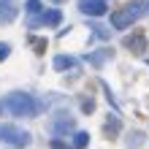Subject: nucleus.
Listing matches in <instances>:
<instances>
[{
	"mask_svg": "<svg viewBox=\"0 0 149 149\" xmlns=\"http://www.w3.org/2000/svg\"><path fill=\"white\" fill-rule=\"evenodd\" d=\"M146 14H149V3L146 0H133V3H127L125 8H119V11L111 14V27L114 30H127L133 22H138Z\"/></svg>",
	"mask_w": 149,
	"mask_h": 149,
	"instance_id": "nucleus-1",
	"label": "nucleus"
},
{
	"mask_svg": "<svg viewBox=\"0 0 149 149\" xmlns=\"http://www.w3.org/2000/svg\"><path fill=\"white\" fill-rule=\"evenodd\" d=\"M3 109L11 111L14 117H36L41 111V103L27 92H11L8 98L3 100Z\"/></svg>",
	"mask_w": 149,
	"mask_h": 149,
	"instance_id": "nucleus-2",
	"label": "nucleus"
},
{
	"mask_svg": "<svg viewBox=\"0 0 149 149\" xmlns=\"http://www.w3.org/2000/svg\"><path fill=\"white\" fill-rule=\"evenodd\" d=\"M0 138H3L6 144H14V146H27L30 144V133L16 125H0Z\"/></svg>",
	"mask_w": 149,
	"mask_h": 149,
	"instance_id": "nucleus-3",
	"label": "nucleus"
},
{
	"mask_svg": "<svg viewBox=\"0 0 149 149\" xmlns=\"http://www.w3.org/2000/svg\"><path fill=\"white\" fill-rule=\"evenodd\" d=\"M46 127H49L52 136H68V133L76 127V119L71 117V114H54V117L49 119Z\"/></svg>",
	"mask_w": 149,
	"mask_h": 149,
	"instance_id": "nucleus-4",
	"label": "nucleus"
},
{
	"mask_svg": "<svg viewBox=\"0 0 149 149\" xmlns=\"http://www.w3.org/2000/svg\"><path fill=\"white\" fill-rule=\"evenodd\" d=\"M122 46L130 49L133 54H144V52H146V36H144V33H133V36H125V38H122Z\"/></svg>",
	"mask_w": 149,
	"mask_h": 149,
	"instance_id": "nucleus-5",
	"label": "nucleus"
},
{
	"mask_svg": "<svg viewBox=\"0 0 149 149\" xmlns=\"http://www.w3.org/2000/svg\"><path fill=\"white\" fill-rule=\"evenodd\" d=\"M79 8H81V14H87V16H103L106 14V0H81Z\"/></svg>",
	"mask_w": 149,
	"mask_h": 149,
	"instance_id": "nucleus-6",
	"label": "nucleus"
},
{
	"mask_svg": "<svg viewBox=\"0 0 149 149\" xmlns=\"http://www.w3.org/2000/svg\"><path fill=\"white\" fill-rule=\"evenodd\" d=\"M52 65H54V71H68V68H71V71H79V60L71 57V54H57Z\"/></svg>",
	"mask_w": 149,
	"mask_h": 149,
	"instance_id": "nucleus-7",
	"label": "nucleus"
},
{
	"mask_svg": "<svg viewBox=\"0 0 149 149\" xmlns=\"http://www.w3.org/2000/svg\"><path fill=\"white\" fill-rule=\"evenodd\" d=\"M16 6L11 3V0H0V24H8V22H14L16 19Z\"/></svg>",
	"mask_w": 149,
	"mask_h": 149,
	"instance_id": "nucleus-8",
	"label": "nucleus"
},
{
	"mask_svg": "<svg viewBox=\"0 0 149 149\" xmlns=\"http://www.w3.org/2000/svg\"><path fill=\"white\" fill-rule=\"evenodd\" d=\"M109 57H111V49H98V52H92V54H87V63L95 65V68H100Z\"/></svg>",
	"mask_w": 149,
	"mask_h": 149,
	"instance_id": "nucleus-9",
	"label": "nucleus"
},
{
	"mask_svg": "<svg viewBox=\"0 0 149 149\" xmlns=\"http://www.w3.org/2000/svg\"><path fill=\"white\" fill-rule=\"evenodd\" d=\"M49 24V27H57V24L60 22H63V14H60L57 11V8H52V11H43V16H41V19H38V24Z\"/></svg>",
	"mask_w": 149,
	"mask_h": 149,
	"instance_id": "nucleus-10",
	"label": "nucleus"
},
{
	"mask_svg": "<svg viewBox=\"0 0 149 149\" xmlns=\"http://www.w3.org/2000/svg\"><path fill=\"white\" fill-rule=\"evenodd\" d=\"M119 127H122L119 117H109V119H106V125H103V133H106V136H117V133H119Z\"/></svg>",
	"mask_w": 149,
	"mask_h": 149,
	"instance_id": "nucleus-11",
	"label": "nucleus"
},
{
	"mask_svg": "<svg viewBox=\"0 0 149 149\" xmlns=\"http://www.w3.org/2000/svg\"><path fill=\"white\" fill-rule=\"evenodd\" d=\"M87 144H90V133H84V130H79V133L73 136V149H81V146H87Z\"/></svg>",
	"mask_w": 149,
	"mask_h": 149,
	"instance_id": "nucleus-12",
	"label": "nucleus"
},
{
	"mask_svg": "<svg viewBox=\"0 0 149 149\" xmlns=\"http://www.w3.org/2000/svg\"><path fill=\"white\" fill-rule=\"evenodd\" d=\"M144 146V133H130L127 136V149H141Z\"/></svg>",
	"mask_w": 149,
	"mask_h": 149,
	"instance_id": "nucleus-13",
	"label": "nucleus"
},
{
	"mask_svg": "<svg viewBox=\"0 0 149 149\" xmlns=\"http://www.w3.org/2000/svg\"><path fill=\"white\" fill-rule=\"evenodd\" d=\"M24 11H27L30 16H36V14H41V11H43V6H41V0H27Z\"/></svg>",
	"mask_w": 149,
	"mask_h": 149,
	"instance_id": "nucleus-14",
	"label": "nucleus"
},
{
	"mask_svg": "<svg viewBox=\"0 0 149 149\" xmlns=\"http://www.w3.org/2000/svg\"><path fill=\"white\" fill-rule=\"evenodd\" d=\"M52 149H73V146L65 144V141H60V138H52Z\"/></svg>",
	"mask_w": 149,
	"mask_h": 149,
	"instance_id": "nucleus-15",
	"label": "nucleus"
},
{
	"mask_svg": "<svg viewBox=\"0 0 149 149\" xmlns=\"http://www.w3.org/2000/svg\"><path fill=\"white\" fill-rule=\"evenodd\" d=\"M95 30V38H109V27H100V24H98V27H92Z\"/></svg>",
	"mask_w": 149,
	"mask_h": 149,
	"instance_id": "nucleus-16",
	"label": "nucleus"
},
{
	"mask_svg": "<svg viewBox=\"0 0 149 149\" xmlns=\"http://www.w3.org/2000/svg\"><path fill=\"white\" fill-rule=\"evenodd\" d=\"M81 109H84V111H92V109H95V100H92V98H84V100H81Z\"/></svg>",
	"mask_w": 149,
	"mask_h": 149,
	"instance_id": "nucleus-17",
	"label": "nucleus"
},
{
	"mask_svg": "<svg viewBox=\"0 0 149 149\" xmlns=\"http://www.w3.org/2000/svg\"><path fill=\"white\" fill-rule=\"evenodd\" d=\"M8 52H11V46H8V43H0V63L8 57Z\"/></svg>",
	"mask_w": 149,
	"mask_h": 149,
	"instance_id": "nucleus-18",
	"label": "nucleus"
},
{
	"mask_svg": "<svg viewBox=\"0 0 149 149\" xmlns=\"http://www.w3.org/2000/svg\"><path fill=\"white\" fill-rule=\"evenodd\" d=\"M33 46H36V49H46V41H41V38H33Z\"/></svg>",
	"mask_w": 149,
	"mask_h": 149,
	"instance_id": "nucleus-19",
	"label": "nucleus"
}]
</instances>
